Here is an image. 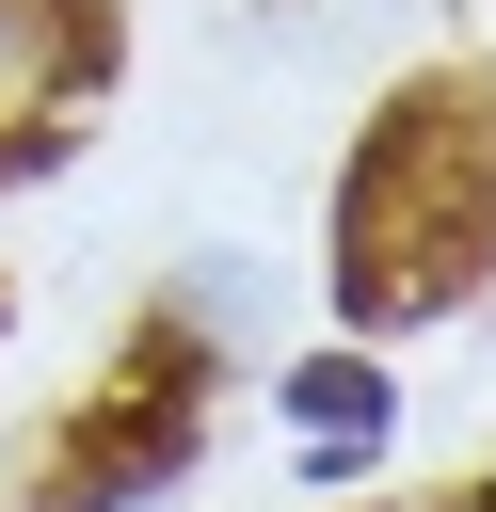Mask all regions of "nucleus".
I'll list each match as a JSON object with an SVG mask.
<instances>
[{"instance_id":"obj_2","label":"nucleus","mask_w":496,"mask_h":512,"mask_svg":"<svg viewBox=\"0 0 496 512\" xmlns=\"http://www.w3.org/2000/svg\"><path fill=\"white\" fill-rule=\"evenodd\" d=\"M288 416H304V432H320V448H352V432H368V416H384V384H368V368H352V352H320V368H288Z\"/></svg>"},{"instance_id":"obj_3","label":"nucleus","mask_w":496,"mask_h":512,"mask_svg":"<svg viewBox=\"0 0 496 512\" xmlns=\"http://www.w3.org/2000/svg\"><path fill=\"white\" fill-rule=\"evenodd\" d=\"M464 512H496V480H480V496H464Z\"/></svg>"},{"instance_id":"obj_1","label":"nucleus","mask_w":496,"mask_h":512,"mask_svg":"<svg viewBox=\"0 0 496 512\" xmlns=\"http://www.w3.org/2000/svg\"><path fill=\"white\" fill-rule=\"evenodd\" d=\"M480 240H496V128H464V96L384 112V144L352 160V208H336V304L416 320L480 272Z\"/></svg>"}]
</instances>
